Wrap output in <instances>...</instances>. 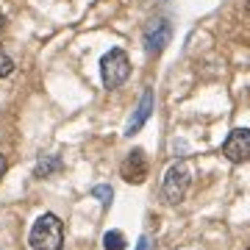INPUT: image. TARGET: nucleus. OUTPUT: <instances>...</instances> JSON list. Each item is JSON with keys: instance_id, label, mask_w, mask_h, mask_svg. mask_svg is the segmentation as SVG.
Masks as SVG:
<instances>
[{"instance_id": "nucleus-1", "label": "nucleus", "mask_w": 250, "mask_h": 250, "mask_svg": "<svg viewBox=\"0 0 250 250\" xmlns=\"http://www.w3.org/2000/svg\"><path fill=\"white\" fill-rule=\"evenodd\" d=\"M31 248L34 250H62L64 245V225L56 214H42L31 228Z\"/></svg>"}, {"instance_id": "nucleus-2", "label": "nucleus", "mask_w": 250, "mask_h": 250, "mask_svg": "<svg viewBox=\"0 0 250 250\" xmlns=\"http://www.w3.org/2000/svg\"><path fill=\"white\" fill-rule=\"evenodd\" d=\"M100 75H103V86L106 89H117V86H123L128 75H131V59L125 50L114 47V50H108L103 59H100Z\"/></svg>"}, {"instance_id": "nucleus-3", "label": "nucleus", "mask_w": 250, "mask_h": 250, "mask_svg": "<svg viewBox=\"0 0 250 250\" xmlns=\"http://www.w3.org/2000/svg\"><path fill=\"white\" fill-rule=\"evenodd\" d=\"M189 184H192V164L189 161H175L167 175H164V184H161V192H164V200L167 203H181L189 192Z\"/></svg>"}, {"instance_id": "nucleus-4", "label": "nucleus", "mask_w": 250, "mask_h": 250, "mask_svg": "<svg viewBox=\"0 0 250 250\" xmlns=\"http://www.w3.org/2000/svg\"><path fill=\"white\" fill-rule=\"evenodd\" d=\"M172 39V25L167 22L164 17L153 20L150 25L145 28V50L147 56H161L164 53V47L170 45Z\"/></svg>"}, {"instance_id": "nucleus-5", "label": "nucleus", "mask_w": 250, "mask_h": 250, "mask_svg": "<svg viewBox=\"0 0 250 250\" xmlns=\"http://www.w3.org/2000/svg\"><path fill=\"white\" fill-rule=\"evenodd\" d=\"M223 156L233 164L250 161V131L248 128H233L228 139L223 142Z\"/></svg>"}, {"instance_id": "nucleus-6", "label": "nucleus", "mask_w": 250, "mask_h": 250, "mask_svg": "<svg viewBox=\"0 0 250 250\" xmlns=\"http://www.w3.org/2000/svg\"><path fill=\"white\" fill-rule=\"evenodd\" d=\"M120 175H123L128 184H142L147 178V159H145V150H131L125 156L123 167H120Z\"/></svg>"}, {"instance_id": "nucleus-7", "label": "nucleus", "mask_w": 250, "mask_h": 250, "mask_svg": "<svg viewBox=\"0 0 250 250\" xmlns=\"http://www.w3.org/2000/svg\"><path fill=\"white\" fill-rule=\"evenodd\" d=\"M153 114V92L150 89H145L142 92V98H139V106L134 108V117L128 120V125H125V136H134L142 131V125L150 120Z\"/></svg>"}, {"instance_id": "nucleus-8", "label": "nucleus", "mask_w": 250, "mask_h": 250, "mask_svg": "<svg viewBox=\"0 0 250 250\" xmlns=\"http://www.w3.org/2000/svg\"><path fill=\"white\" fill-rule=\"evenodd\" d=\"M59 170H62V159H59V156H45V159L36 161L34 175L36 178H47V175H53V172H59Z\"/></svg>"}, {"instance_id": "nucleus-9", "label": "nucleus", "mask_w": 250, "mask_h": 250, "mask_svg": "<svg viewBox=\"0 0 250 250\" xmlns=\"http://www.w3.org/2000/svg\"><path fill=\"white\" fill-rule=\"evenodd\" d=\"M103 248L106 250H125L123 231H106V236H103Z\"/></svg>"}, {"instance_id": "nucleus-10", "label": "nucleus", "mask_w": 250, "mask_h": 250, "mask_svg": "<svg viewBox=\"0 0 250 250\" xmlns=\"http://www.w3.org/2000/svg\"><path fill=\"white\" fill-rule=\"evenodd\" d=\"M92 197H98L100 203H103V206L108 208V206H111V200H114V189L106 187V184H98V187L92 189Z\"/></svg>"}, {"instance_id": "nucleus-11", "label": "nucleus", "mask_w": 250, "mask_h": 250, "mask_svg": "<svg viewBox=\"0 0 250 250\" xmlns=\"http://www.w3.org/2000/svg\"><path fill=\"white\" fill-rule=\"evenodd\" d=\"M11 72H14V59L0 47V78H9Z\"/></svg>"}, {"instance_id": "nucleus-12", "label": "nucleus", "mask_w": 250, "mask_h": 250, "mask_svg": "<svg viewBox=\"0 0 250 250\" xmlns=\"http://www.w3.org/2000/svg\"><path fill=\"white\" fill-rule=\"evenodd\" d=\"M136 250H156V245H153L150 236H142V239L136 242Z\"/></svg>"}, {"instance_id": "nucleus-13", "label": "nucleus", "mask_w": 250, "mask_h": 250, "mask_svg": "<svg viewBox=\"0 0 250 250\" xmlns=\"http://www.w3.org/2000/svg\"><path fill=\"white\" fill-rule=\"evenodd\" d=\"M6 167H9V164H6V156H3V153H0V178H3V175H6Z\"/></svg>"}, {"instance_id": "nucleus-14", "label": "nucleus", "mask_w": 250, "mask_h": 250, "mask_svg": "<svg viewBox=\"0 0 250 250\" xmlns=\"http://www.w3.org/2000/svg\"><path fill=\"white\" fill-rule=\"evenodd\" d=\"M3 28H6V14L0 11V34H3Z\"/></svg>"}, {"instance_id": "nucleus-15", "label": "nucleus", "mask_w": 250, "mask_h": 250, "mask_svg": "<svg viewBox=\"0 0 250 250\" xmlns=\"http://www.w3.org/2000/svg\"><path fill=\"white\" fill-rule=\"evenodd\" d=\"M248 9H250V0H248Z\"/></svg>"}, {"instance_id": "nucleus-16", "label": "nucleus", "mask_w": 250, "mask_h": 250, "mask_svg": "<svg viewBox=\"0 0 250 250\" xmlns=\"http://www.w3.org/2000/svg\"><path fill=\"white\" fill-rule=\"evenodd\" d=\"M248 250H250V248H248Z\"/></svg>"}]
</instances>
